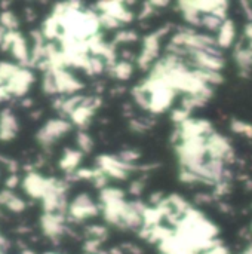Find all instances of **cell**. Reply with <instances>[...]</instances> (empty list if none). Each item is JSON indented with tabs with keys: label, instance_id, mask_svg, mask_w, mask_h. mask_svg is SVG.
Segmentation results:
<instances>
[{
	"label": "cell",
	"instance_id": "cell-54",
	"mask_svg": "<svg viewBox=\"0 0 252 254\" xmlns=\"http://www.w3.org/2000/svg\"><path fill=\"white\" fill-rule=\"evenodd\" d=\"M245 36H247V39L250 40V49L252 51V22L250 24H247V27H245Z\"/></svg>",
	"mask_w": 252,
	"mask_h": 254
},
{
	"label": "cell",
	"instance_id": "cell-30",
	"mask_svg": "<svg viewBox=\"0 0 252 254\" xmlns=\"http://www.w3.org/2000/svg\"><path fill=\"white\" fill-rule=\"evenodd\" d=\"M42 91L46 95H55V94H58L56 80H55V76H53L52 71H46L43 74V79H42Z\"/></svg>",
	"mask_w": 252,
	"mask_h": 254
},
{
	"label": "cell",
	"instance_id": "cell-3",
	"mask_svg": "<svg viewBox=\"0 0 252 254\" xmlns=\"http://www.w3.org/2000/svg\"><path fill=\"white\" fill-rule=\"evenodd\" d=\"M169 33V25L156 30L154 33H150L144 37L143 40V51L137 58V64L141 70H149L150 65L154 63V60L159 55V46H160V39ZM153 67V65H151Z\"/></svg>",
	"mask_w": 252,
	"mask_h": 254
},
{
	"label": "cell",
	"instance_id": "cell-63",
	"mask_svg": "<svg viewBox=\"0 0 252 254\" xmlns=\"http://www.w3.org/2000/svg\"><path fill=\"white\" fill-rule=\"evenodd\" d=\"M43 254H59V253H53V252H48V253H43Z\"/></svg>",
	"mask_w": 252,
	"mask_h": 254
},
{
	"label": "cell",
	"instance_id": "cell-41",
	"mask_svg": "<svg viewBox=\"0 0 252 254\" xmlns=\"http://www.w3.org/2000/svg\"><path fill=\"white\" fill-rule=\"evenodd\" d=\"M178 179L183 182V183H186V185H195V183H203V180L199 177V176H196V174H193V173H190L189 170H186V168H180V174H178Z\"/></svg>",
	"mask_w": 252,
	"mask_h": 254
},
{
	"label": "cell",
	"instance_id": "cell-21",
	"mask_svg": "<svg viewBox=\"0 0 252 254\" xmlns=\"http://www.w3.org/2000/svg\"><path fill=\"white\" fill-rule=\"evenodd\" d=\"M107 70L116 79H119V80H128L132 76V73H134V65L128 60H120L114 65L107 67Z\"/></svg>",
	"mask_w": 252,
	"mask_h": 254
},
{
	"label": "cell",
	"instance_id": "cell-33",
	"mask_svg": "<svg viewBox=\"0 0 252 254\" xmlns=\"http://www.w3.org/2000/svg\"><path fill=\"white\" fill-rule=\"evenodd\" d=\"M76 143H77V147L80 149L82 153H91L92 149H94V140H92V137H91L88 132H85V131H79V132H77Z\"/></svg>",
	"mask_w": 252,
	"mask_h": 254
},
{
	"label": "cell",
	"instance_id": "cell-46",
	"mask_svg": "<svg viewBox=\"0 0 252 254\" xmlns=\"http://www.w3.org/2000/svg\"><path fill=\"white\" fill-rule=\"evenodd\" d=\"M150 128V125H147L146 121H141V119H134L131 121V129L135 131V132H144Z\"/></svg>",
	"mask_w": 252,
	"mask_h": 254
},
{
	"label": "cell",
	"instance_id": "cell-7",
	"mask_svg": "<svg viewBox=\"0 0 252 254\" xmlns=\"http://www.w3.org/2000/svg\"><path fill=\"white\" fill-rule=\"evenodd\" d=\"M97 168H100L108 177L116 180H126L129 171L137 170V167L125 164L117 156H111V155H100L97 158Z\"/></svg>",
	"mask_w": 252,
	"mask_h": 254
},
{
	"label": "cell",
	"instance_id": "cell-31",
	"mask_svg": "<svg viewBox=\"0 0 252 254\" xmlns=\"http://www.w3.org/2000/svg\"><path fill=\"white\" fill-rule=\"evenodd\" d=\"M131 94H132L135 103H137L141 109H144V110H149V109H150V95L141 88V85L132 88V92H131Z\"/></svg>",
	"mask_w": 252,
	"mask_h": 254
},
{
	"label": "cell",
	"instance_id": "cell-19",
	"mask_svg": "<svg viewBox=\"0 0 252 254\" xmlns=\"http://www.w3.org/2000/svg\"><path fill=\"white\" fill-rule=\"evenodd\" d=\"M236 37V27L235 22L232 19H227L223 22L221 28L218 30V36H217V43L221 49H227L233 45Z\"/></svg>",
	"mask_w": 252,
	"mask_h": 254
},
{
	"label": "cell",
	"instance_id": "cell-24",
	"mask_svg": "<svg viewBox=\"0 0 252 254\" xmlns=\"http://www.w3.org/2000/svg\"><path fill=\"white\" fill-rule=\"evenodd\" d=\"M193 73H195V76L199 79V80H202L203 83H206V85H220V83H223V74L221 73H218V71H211V70H202V68H195L193 70Z\"/></svg>",
	"mask_w": 252,
	"mask_h": 254
},
{
	"label": "cell",
	"instance_id": "cell-12",
	"mask_svg": "<svg viewBox=\"0 0 252 254\" xmlns=\"http://www.w3.org/2000/svg\"><path fill=\"white\" fill-rule=\"evenodd\" d=\"M97 10H100V13H108V15L114 16L120 24H126V22H131L134 19L132 10H129L122 1H116V0L98 1Z\"/></svg>",
	"mask_w": 252,
	"mask_h": 254
},
{
	"label": "cell",
	"instance_id": "cell-2",
	"mask_svg": "<svg viewBox=\"0 0 252 254\" xmlns=\"http://www.w3.org/2000/svg\"><path fill=\"white\" fill-rule=\"evenodd\" d=\"M141 88L150 95L149 112L156 113V115L166 112L172 106V101L177 94V91L171 88L163 79L147 77V80L141 83Z\"/></svg>",
	"mask_w": 252,
	"mask_h": 254
},
{
	"label": "cell",
	"instance_id": "cell-48",
	"mask_svg": "<svg viewBox=\"0 0 252 254\" xmlns=\"http://www.w3.org/2000/svg\"><path fill=\"white\" fill-rule=\"evenodd\" d=\"M154 6L151 4V1H146L144 4H143V9H141V12H140V19H146V18H149L150 15H153V12H154Z\"/></svg>",
	"mask_w": 252,
	"mask_h": 254
},
{
	"label": "cell",
	"instance_id": "cell-9",
	"mask_svg": "<svg viewBox=\"0 0 252 254\" xmlns=\"http://www.w3.org/2000/svg\"><path fill=\"white\" fill-rule=\"evenodd\" d=\"M52 188V177H43L42 174L31 171L27 173V176L22 180V189L24 192L33 198V199H42Z\"/></svg>",
	"mask_w": 252,
	"mask_h": 254
},
{
	"label": "cell",
	"instance_id": "cell-39",
	"mask_svg": "<svg viewBox=\"0 0 252 254\" xmlns=\"http://www.w3.org/2000/svg\"><path fill=\"white\" fill-rule=\"evenodd\" d=\"M117 158H119L122 162L132 165L134 162H137V161L141 158V153H140L138 150H135V149H123V150L117 155Z\"/></svg>",
	"mask_w": 252,
	"mask_h": 254
},
{
	"label": "cell",
	"instance_id": "cell-29",
	"mask_svg": "<svg viewBox=\"0 0 252 254\" xmlns=\"http://www.w3.org/2000/svg\"><path fill=\"white\" fill-rule=\"evenodd\" d=\"M86 237L88 240H97V241H101L104 243L108 237V231L105 226H101V225H91L86 228Z\"/></svg>",
	"mask_w": 252,
	"mask_h": 254
},
{
	"label": "cell",
	"instance_id": "cell-51",
	"mask_svg": "<svg viewBox=\"0 0 252 254\" xmlns=\"http://www.w3.org/2000/svg\"><path fill=\"white\" fill-rule=\"evenodd\" d=\"M13 195H15V193H13L12 190H7V189L0 190V205H1V207H6V204L9 202V199H10Z\"/></svg>",
	"mask_w": 252,
	"mask_h": 254
},
{
	"label": "cell",
	"instance_id": "cell-10",
	"mask_svg": "<svg viewBox=\"0 0 252 254\" xmlns=\"http://www.w3.org/2000/svg\"><path fill=\"white\" fill-rule=\"evenodd\" d=\"M34 82V73L28 67H19L15 76L4 83L6 91L12 97H24L28 92V88Z\"/></svg>",
	"mask_w": 252,
	"mask_h": 254
},
{
	"label": "cell",
	"instance_id": "cell-23",
	"mask_svg": "<svg viewBox=\"0 0 252 254\" xmlns=\"http://www.w3.org/2000/svg\"><path fill=\"white\" fill-rule=\"evenodd\" d=\"M92 116H94V110L89 109V107H86V106H83V104H80L70 115V121H71V124L77 125L79 128H85L89 124V121H91Z\"/></svg>",
	"mask_w": 252,
	"mask_h": 254
},
{
	"label": "cell",
	"instance_id": "cell-4",
	"mask_svg": "<svg viewBox=\"0 0 252 254\" xmlns=\"http://www.w3.org/2000/svg\"><path fill=\"white\" fill-rule=\"evenodd\" d=\"M73 125L71 122L62 119V118H55L48 121L36 134V140L39 141V144L42 147H50L58 138H61L62 135L68 134L71 131Z\"/></svg>",
	"mask_w": 252,
	"mask_h": 254
},
{
	"label": "cell",
	"instance_id": "cell-45",
	"mask_svg": "<svg viewBox=\"0 0 252 254\" xmlns=\"http://www.w3.org/2000/svg\"><path fill=\"white\" fill-rule=\"evenodd\" d=\"M230 192V182H220L214 186V198H223Z\"/></svg>",
	"mask_w": 252,
	"mask_h": 254
},
{
	"label": "cell",
	"instance_id": "cell-13",
	"mask_svg": "<svg viewBox=\"0 0 252 254\" xmlns=\"http://www.w3.org/2000/svg\"><path fill=\"white\" fill-rule=\"evenodd\" d=\"M192 61L195 64L196 68H202V70H211V71H221L226 61L223 57H215L206 52H201V51H189Z\"/></svg>",
	"mask_w": 252,
	"mask_h": 254
},
{
	"label": "cell",
	"instance_id": "cell-57",
	"mask_svg": "<svg viewBox=\"0 0 252 254\" xmlns=\"http://www.w3.org/2000/svg\"><path fill=\"white\" fill-rule=\"evenodd\" d=\"M25 13H27V21H34L36 15H34V12H33L30 7H27V9H25Z\"/></svg>",
	"mask_w": 252,
	"mask_h": 254
},
{
	"label": "cell",
	"instance_id": "cell-25",
	"mask_svg": "<svg viewBox=\"0 0 252 254\" xmlns=\"http://www.w3.org/2000/svg\"><path fill=\"white\" fill-rule=\"evenodd\" d=\"M120 199H125V192L122 189H119V188L107 186L105 189H102L100 192L101 205H105V204H110V202H114V201H120Z\"/></svg>",
	"mask_w": 252,
	"mask_h": 254
},
{
	"label": "cell",
	"instance_id": "cell-42",
	"mask_svg": "<svg viewBox=\"0 0 252 254\" xmlns=\"http://www.w3.org/2000/svg\"><path fill=\"white\" fill-rule=\"evenodd\" d=\"M100 24H101V27L108 28V30H113V28H119L120 27V22L114 16H111L108 13H100Z\"/></svg>",
	"mask_w": 252,
	"mask_h": 254
},
{
	"label": "cell",
	"instance_id": "cell-27",
	"mask_svg": "<svg viewBox=\"0 0 252 254\" xmlns=\"http://www.w3.org/2000/svg\"><path fill=\"white\" fill-rule=\"evenodd\" d=\"M168 202H169V205L172 207V210H174V213H177L180 217H183L192 207H190V204L183 198V196H180V195H177V193H174V195H169L168 198Z\"/></svg>",
	"mask_w": 252,
	"mask_h": 254
},
{
	"label": "cell",
	"instance_id": "cell-5",
	"mask_svg": "<svg viewBox=\"0 0 252 254\" xmlns=\"http://www.w3.org/2000/svg\"><path fill=\"white\" fill-rule=\"evenodd\" d=\"M206 149L208 159H218L224 164H233L236 161L233 147L224 135H220L217 132L211 134L206 138Z\"/></svg>",
	"mask_w": 252,
	"mask_h": 254
},
{
	"label": "cell",
	"instance_id": "cell-47",
	"mask_svg": "<svg viewBox=\"0 0 252 254\" xmlns=\"http://www.w3.org/2000/svg\"><path fill=\"white\" fill-rule=\"evenodd\" d=\"M19 182H21V179H19L18 174H9L7 179L4 180V186H6L7 190H13L19 185Z\"/></svg>",
	"mask_w": 252,
	"mask_h": 254
},
{
	"label": "cell",
	"instance_id": "cell-34",
	"mask_svg": "<svg viewBox=\"0 0 252 254\" xmlns=\"http://www.w3.org/2000/svg\"><path fill=\"white\" fill-rule=\"evenodd\" d=\"M19 67L21 65H15V64L7 63V61H1L0 63V80L3 83H6L7 80H10L15 76V73L19 70Z\"/></svg>",
	"mask_w": 252,
	"mask_h": 254
},
{
	"label": "cell",
	"instance_id": "cell-58",
	"mask_svg": "<svg viewBox=\"0 0 252 254\" xmlns=\"http://www.w3.org/2000/svg\"><path fill=\"white\" fill-rule=\"evenodd\" d=\"M125 252L122 250V247H114V249H111L110 252H108V254H123Z\"/></svg>",
	"mask_w": 252,
	"mask_h": 254
},
{
	"label": "cell",
	"instance_id": "cell-52",
	"mask_svg": "<svg viewBox=\"0 0 252 254\" xmlns=\"http://www.w3.org/2000/svg\"><path fill=\"white\" fill-rule=\"evenodd\" d=\"M122 250H123V252H126V253H129V254H141L143 253V250H141L138 246H135V244H129V243H125V244L122 246Z\"/></svg>",
	"mask_w": 252,
	"mask_h": 254
},
{
	"label": "cell",
	"instance_id": "cell-16",
	"mask_svg": "<svg viewBox=\"0 0 252 254\" xmlns=\"http://www.w3.org/2000/svg\"><path fill=\"white\" fill-rule=\"evenodd\" d=\"M10 52L15 57V60L21 64V67H28V64H30V54L31 52L28 49L25 37L19 31L15 33V39L12 42Z\"/></svg>",
	"mask_w": 252,
	"mask_h": 254
},
{
	"label": "cell",
	"instance_id": "cell-8",
	"mask_svg": "<svg viewBox=\"0 0 252 254\" xmlns=\"http://www.w3.org/2000/svg\"><path fill=\"white\" fill-rule=\"evenodd\" d=\"M65 222H67V216H64V214L45 213L40 217V228H42L43 235L48 237L52 243H58L64 234L70 232L65 226Z\"/></svg>",
	"mask_w": 252,
	"mask_h": 254
},
{
	"label": "cell",
	"instance_id": "cell-26",
	"mask_svg": "<svg viewBox=\"0 0 252 254\" xmlns=\"http://www.w3.org/2000/svg\"><path fill=\"white\" fill-rule=\"evenodd\" d=\"M143 220L146 228H154L160 225V222L163 220V214L157 207H147V210L143 214Z\"/></svg>",
	"mask_w": 252,
	"mask_h": 254
},
{
	"label": "cell",
	"instance_id": "cell-22",
	"mask_svg": "<svg viewBox=\"0 0 252 254\" xmlns=\"http://www.w3.org/2000/svg\"><path fill=\"white\" fill-rule=\"evenodd\" d=\"M42 33H43L45 39L49 40V42H52V40H55V39H59V36H61V33H62L61 25H59V21H58L53 15L48 16V18L43 21Z\"/></svg>",
	"mask_w": 252,
	"mask_h": 254
},
{
	"label": "cell",
	"instance_id": "cell-59",
	"mask_svg": "<svg viewBox=\"0 0 252 254\" xmlns=\"http://www.w3.org/2000/svg\"><path fill=\"white\" fill-rule=\"evenodd\" d=\"M21 106L22 107H31L33 106V100H24V101H21Z\"/></svg>",
	"mask_w": 252,
	"mask_h": 254
},
{
	"label": "cell",
	"instance_id": "cell-38",
	"mask_svg": "<svg viewBox=\"0 0 252 254\" xmlns=\"http://www.w3.org/2000/svg\"><path fill=\"white\" fill-rule=\"evenodd\" d=\"M223 22H224V21L218 19V18L214 16L212 13H208V15H202V22H201V25H203V27H205L206 30H209V31H218V30L221 28Z\"/></svg>",
	"mask_w": 252,
	"mask_h": 254
},
{
	"label": "cell",
	"instance_id": "cell-55",
	"mask_svg": "<svg viewBox=\"0 0 252 254\" xmlns=\"http://www.w3.org/2000/svg\"><path fill=\"white\" fill-rule=\"evenodd\" d=\"M242 9H244V12H245V15H247V18L250 19V22H252V9L251 6L247 3V1H242Z\"/></svg>",
	"mask_w": 252,
	"mask_h": 254
},
{
	"label": "cell",
	"instance_id": "cell-61",
	"mask_svg": "<svg viewBox=\"0 0 252 254\" xmlns=\"http://www.w3.org/2000/svg\"><path fill=\"white\" fill-rule=\"evenodd\" d=\"M242 254H252V244H250V246L242 252Z\"/></svg>",
	"mask_w": 252,
	"mask_h": 254
},
{
	"label": "cell",
	"instance_id": "cell-44",
	"mask_svg": "<svg viewBox=\"0 0 252 254\" xmlns=\"http://www.w3.org/2000/svg\"><path fill=\"white\" fill-rule=\"evenodd\" d=\"M171 119H172V122H175L177 125H181V124H184L187 119H190V112L184 110L183 107H181V109H175V110H172V113H171Z\"/></svg>",
	"mask_w": 252,
	"mask_h": 254
},
{
	"label": "cell",
	"instance_id": "cell-1",
	"mask_svg": "<svg viewBox=\"0 0 252 254\" xmlns=\"http://www.w3.org/2000/svg\"><path fill=\"white\" fill-rule=\"evenodd\" d=\"M206 138L208 137H196V138L183 140L175 144L180 168H186L190 173H193L202 164L206 162L205 161V158H208Z\"/></svg>",
	"mask_w": 252,
	"mask_h": 254
},
{
	"label": "cell",
	"instance_id": "cell-37",
	"mask_svg": "<svg viewBox=\"0 0 252 254\" xmlns=\"http://www.w3.org/2000/svg\"><path fill=\"white\" fill-rule=\"evenodd\" d=\"M105 68H107V64H105V61H104L101 57L91 55V60H89V70H88V74H89V76L101 74Z\"/></svg>",
	"mask_w": 252,
	"mask_h": 254
},
{
	"label": "cell",
	"instance_id": "cell-49",
	"mask_svg": "<svg viewBox=\"0 0 252 254\" xmlns=\"http://www.w3.org/2000/svg\"><path fill=\"white\" fill-rule=\"evenodd\" d=\"M203 254H230V250L221 241H218L212 249H209L208 252H205Z\"/></svg>",
	"mask_w": 252,
	"mask_h": 254
},
{
	"label": "cell",
	"instance_id": "cell-6",
	"mask_svg": "<svg viewBox=\"0 0 252 254\" xmlns=\"http://www.w3.org/2000/svg\"><path fill=\"white\" fill-rule=\"evenodd\" d=\"M98 213H100V208L91 199V196L88 193H80L68 205L67 219H70L73 222H82V220L92 219V217L98 216Z\"/></svg>",
	"mask_w": 252,
	"mask_h": 254
},
{
	"label": "cell",
	"instance_id": "cell-53",
	"mask_svg": "<svg viewBox=\"0 0 252 254\" xmlns=\"http://www.w3.org/2000/svg\"><path fill=\"white\" fill-rule=\"evenodd\" d=\"M212 199H214V196H211L208 193H199V195H196V201L199 204H209V202H212Z\"/></svg>",
	"mask_w": 252,
	"mask_h": 254
},
{
	"label": "cell",
	"instance_id": "cell-14",
	"mask_svg": "<svg viewBox=\"0 0 252 254\" xmlns=\"http://www.w3.org/2000/svg\"><path fill=\"white\" fill-rule=\"evenodd\" d=\"M19 131V124L16 116L10 109H3L0 112V141H12Z\"/></svg>",
	"mask_w": 252,
	"mask_h": 254
},
{
	"label": "cell",
	"instance_id": "cell-40",
	"mask_svg": "<svg viewBox=\"0 0 252 254\" xmlns=\"http://www.w3.org/2000/svg\"><path fill=\"white\" fill-rule=\"evenodd\" d=\"M6 208H7L9 211H12V213L19 214V213H22V211L27 208V204H25V201H24L21 196L13 195V196L9 199V202L6 204Z\"/></svg>",
	"mask_w": 252,
	"mask_h": 254
},
{
	"label": "cell",
	"instance_id": "cell-43",
	"mask_svg": "<svg viewBox=\"0 0 252 254\" xmlns=\"http://www.w3.org/2000/svg\"><path fill=\"white\" fill-rule=\"evenodd\" d=\"M92 182H94V185H95L97 189H101L102 190V189H105L108 186L107 185L108 183V176L105 173H102L100 168H95V177H94Z\"/></svg>",
	"mask_w": 252,
	"mask_h": 254
},
{
	"label": "cell",
	"instance_id": "cell-36",
	"mask_svg": "<svg viewBox=\"0 0 252 254\" xmlns=\"http://www.w3.org/2000/svg\"><path fill=\"white\" fill-rule=\"evenodd\" d=\"M138 40V34L134 30H119L113 39V45L116 43H134Z\"/></svg>",
	"mask_w": 252,
	"mask_h": 254
},
{
	"label": "cell",
	"instance_id": "cell-60",
	"mask_svg": "<svg viewBox=\"0 0 252 254\" xmlns=\"http://www.w3.org/2000/svg\"><path fill=\"white\" fill-rule=\"evenodd\" d=\"M40 115H42V112H40V110H36V112H33V113L30 115V118H31V119H39Z\"/></svg>",
	"mask_w": 252,
	"mask_h": 254
},
{
	"label": "cell",
	"instance_id": "cell-62",
	"mask_svg": "<svg viewBox=\"0 0 252 254\" xmlns=\"http://www.w3.org/2000/svg\"><path fill=\"white\" fill-rule=\"evenodd\" d=\"M247 189H251L252 190V180H247Z\"/></svg>",
	"mask_w": 252,
	"mask_h": 254
},
{
	"label": "cell",
	"instance_id": "cell-17",
	"mask_svg": "<svg viewBox=\"0 0 252 254\" xmlns=\"http://www.w3.org/2000/svg\"><path fill=\"white\" fill-rule=\"evenodd\" d=\"M83 153L80 150L76 149H65L61 159H59V168L65 173V174H73L74 171H77L80 162H82Z\"/></svg>",
	"mask_w": 252,
	"mask_h": 254
},
{
	"label": "cell",
	"instance_id": "cell-18",
	"mask_svg": "<svg viewBox=\"0 0 252 254\" xmlns=\"http://www.w3.org/2000/svg\"><path fill=\"white\" fill-rule=\"evenodd\" d=\"M235 61L239 67V73L247 77L251 73L252 68V51L250 48H245L244 45H238L235 49Z\"/></svg>",
	"mask_w": 252,
	"mask_h": 254
},
{
	"label": "cell",
	"instance_id": "cell-35",
	"mask_svg": "<svg viewBox=\"0 0 252 254\" xmlns=\"http://www.w3.org/2000/svg\"><path fill=\"white\" fill-rule=\"evenodd\" d=\"M230 129L236 134H242L248 138H252V124L239 121V119H232L230 122Z\"/></svg>",
	"mask_w": 252,
	"mask_h": 254
},
{
	"label": "cell",
	"instance_id": "cell-28",
	"mask_svg": "<svg viewBox=\"0 0 252 254\" xmlns=\"http://www.w3.org/2000/svg\"><path fill=\"white\" fill-rule=\"evenodd\" d=\"M0 25L6 28L7 31H18L19 28V19L16 15L10 10H3L0 13Z\"/></svg>",
	"mask_w": 252,
	"mask_h": 254
},
{
	"label": "cell",
	"instance_id": "cell-20",
	"mask_svg": "<svg viewBox=\"0 0 252 254\" xmlns=\"http://www.w3.org/2000/svg\"><path fill=\"white\" fill-rule=\"evenodd\" d=\"M178 7H180V10H181V13H183L184 19H186L190 25H193V27L201 25V22H202V13L192 4V0L180 1V3H178Z\"/></svg>",
	"mask_w": 252,
	"mask_h": 254
},
{
	"label": "cell",
	"instance_id": "cell-50",
	"mask_svg": "<svg viewBox=\"0 0 252 254\" xmlns=\"http://www.w3.org/2000/svg\"><path fill=\"white\" fill-rule=\"evenodd\" d=\"M143 190H144V185H143L141 182H134V183H131V186H129V192H131V195H134V196H141Z\"/></svg>",
	"mask_w": 252,
	"mask_h": 254
},
{
	"label": "cell",
	"instance_id": "cell-56",
	"mask_svg": "<svg viewBox=\"0 0 252 254\" xmlns=\"http://www.w3.org/2000/svg\"><path fill=\"white\" fill-rule=\"evenodd\" d=\"M151 4L154 6V7H165V6H168V1H165V0H153L151 1Z\"/></svg>",
	"mask_w": 252,
	"mask_h": 254
},
{
	"label": "cell",
	"instance_id": "cell-15",
	"mask_svg": "<svg viewBox=\"0 0 252 254\" xmlns=\"http://www.w3.org/2000/svg\"><path fill=\"white\" fill-rule=\"evenodd\" d=\"M126 205H128V202L125 199H120V201H114V202L101 205L102 216H104L105 222L108 225H111V226H116V228H120L122 229V214H123Z\"/></svg>",
	"mask_w": 252,
	"mask_h": 254
},
{
	"label": "cell",
	"instance_id": "cell-32",
	"mask_svg": "<svg viewBox=\"0 0 252 254\" xmlns=\"http://www.w3.org/2000/svg\"><path fill=\"white\" fill-rule=\"evenodd\" d=\"M83 95H71V97H68V98H65L64 100V103H62V107H61V113H64V115H71L82 103H83Z\"/></svg>",
	"mask_w": 252,
	"mask_h": 254
},
{
	"label": "cell",
	"instance_id": "cell-11",
	"mask_svg": "<svg viewBox=\"0 0 252 254\" xmlns=\"http://www.w3.org/2000/svg\"><path fill=\"white\" fill-rule=\"evenodd\" d=\"M55 80H56V86H58V94H67V95H76L80 89H83V83L74 77L70 71H67L65 68H58V70H52Z\"/></svg>",
	"mask_w": 252,
	"mask_h": 254
}]
</instances>
